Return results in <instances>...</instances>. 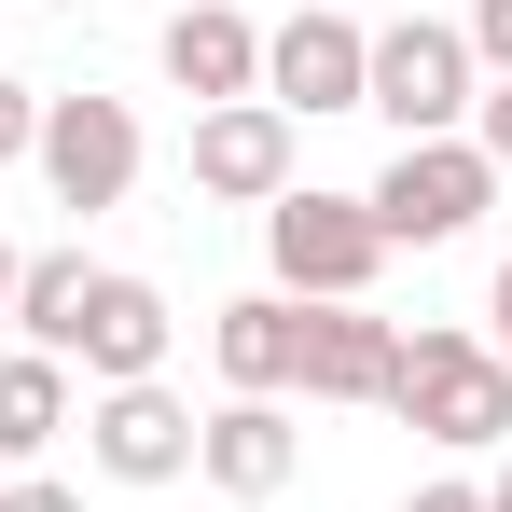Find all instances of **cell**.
<instances>
[{
	"instance_id": "obj_1",
	"label": "cell",
	"mask_w": 512,
	"mask_h": 512,
	"mask_svg": "<svg viewBox=\"0 0 512 512\" xmlns=\"http://www.w3.org/2000/svg\"><path fill=\"white\" fill-rule=\"evenodd\" d=\"M388 416L429 429L443 457H512V360L485 333H402V360H388Z\"/></svg>"
},
{
	"instance_id": "obj_2",
	"label": "cell",
	"mask_w": 512,
	"mask_h": 512,
	"mask_svg": "<svg viewBox=\"0 0 512 512\" xmlns=\"http://www.w3.org/2000/svg\"><path fill=\"white\" fill-rule=\"evenodd\" d=\"M471 42L443 28V14H402V28H374V56H360V111L388 125V139H471Z\"/></svg>"
},
{
	"instance_id": "obj_3",
	"label": "cell",
	"mask_w": 512,
	"mask_h": 512,
	"mask_svg": "<svg viewBox=\"0 0 512 512\" xmlns=\"http://www.w3.org/2000/svg\"><path fill=\"white\" fill-rule=\"evenodd\" d=\"M263 263H277V291H291V305H360V291L388 277V236H374V208H360V194L291 180V194L263 208Z\"/></svg>"
},
{
	"instance_id": "obj_4",
	"label": "cell",
	"mask_w": 512,
	"mask_h": 512,
	"mask_svg": "<svg viewBox=\"0 0 512 512\" xmlns=\"http://www.w3.org/2000/svg\"><path fill=\"white\" fill-rule=\"evenodd\" d=\"M28 167H42V194L56 208H125L139 194V167H153V139H139V111L125 97H97V84H56L42 97V139H28Z\"/></svg>"
},
{
	"instance_id": "obj_5",
	"label": "cell",
	"mask_w": 512,
	"mask_h": 512,
	"mask_svg": "<svg viewBox=\"0 0 512 512\" xmlns=\"http://www.w3.org/2000/svg\"><path fill=\"white\" fill-rule=\"evenodd\" d=\"M360 208H374V236H388V250H457V236L499 208V167H485L471 139H402V153L374 167Z\"/></svg>"
},
{
	"instance_id": "obj_6",
	"label": "cell",
	"mask_w": 512,
	"mask_h": 512,
	"mask_svg": "<svg viewBox=\"0 0 512 512\" xmlns=\"http://www.w3.org/2000/svg\"><path fill=\"white\" fill-rule=\"evenodd\" d=\"M84 471L97 485H180L194 471V402H180L167 374H139V388H84Z\"/></svg>"
},
{
	"instance_id": "obj_7",
	"label": "cell",
	"mask_w": 512,
	"mask_h": 512,
	"mask_svg": "<svg viewBox=\"0 0 512 512\" xmlns=\"http://www.w3.org/2000/svg\"><path fill=\"white\" fill-rule=\"evenodd\" d=\"M360 56H374V28H360L346 0L277 14V28H263V111H360Z\"/></svg>"
},
{
	"instance_id": "obj_8",
	"label": "cell",
	"mask_w": 512,
	"mask_h": 512,
	"mask_svg": "<svg viewBox=\"0 0 512 512\" xmlns=\"http://www.w3.org/2000/svg\"><path fill=\"white\" fill-rule=\"evenodd\" d=\"M180 167H194V194H208V208H277V194H291V111H263V97L194 111Z\"/></svg>"
},
{
	"instance_id": "obj_9",
	"label": "cell",
	"mask_w": 512,
	"mask_h": 512,
	"mask_svg": "<svg viewBox=\"0 0 512 512\" xmlns=\"http://www.w3.org/2000/svg\"><path fill=\"white\" fill-rule=\"evenodd\" d=\"M167 346H180V305L153 291V277L97 263V291H84V333H70V374H84V388H139V374H167Z\"/></svg>"
},
{
	"instance_id": "obj_10",
	"label": "cell",
	"mask_w": 512,
	"mask_h": 512,
	"mask_svg": "<svg viewBox=\"0 0 512 512\" xmlns=\"http://www.w3.org/2000/svg\"><path fill=\"white\" fill-rule=\"evenodd\" d=\"M388 360H402V319H374V305H305L291 388H305V402H388Z\"/></svg>"
},
{
	"instance_id": "obj_11",
	"label": "cell",
	"mask_w": 512,
	"mask_h": 512,
	"mask_svg": "<svg viewBox=\"0 0 512 512\" xmlns=\"http://www.w3.org/2000/svg\"><path fill=\"white\" fill-rule=\"evenodd\" d=\"M194 471H208L222 499H277V485L305 471L291 402H208V416H194Z\"/></svg>"
},
{
	"instance_id": "obj_12",
	"label": "cell",
	"mask_w": 512,
	"mask_h": 512,
	"mask_svg": "<svg viewBox=\"0 0 512 512\" xmlns=\"http://www.w3.org/2000/svg\"><path fill=\"white\" fill-rule=\"evenodd\" d=\"M153 56H167V84L194 97V111H222V97H263V28L236 14V0H180Z\"/></svg>"
},
{
	"instance_id": "obj_13",
	"label": "cell",
	"mask_w": 512,
	"mask_h": 512,
	"mask_svg": "<svg viewBox=\"0 0 512 512\" xmlns=\"http://www.w3.org/2000/svg\"><path fill=\"white\" fill-rule=\"evenodd\" d=\"M291 346H305V305H291V291H236V305L208 319L222 402H291Z\"/></svg>"
},
{
	"instance_id": "obj_14",
	"label": "cell",
	"mask_w": 512,
	"mask_h": 512,
	"mask_svg": "<svg viewBox=\"0 0 512 512\" xmlns=\"http://www.w3.org/2000/svg\"><path fill=\"white\" fill-rule=\"evenodd\" d=\"M70 416H84V402H70V360H42V346H0V471H42Z\"/></svg>"
},
{
	"instance_id": "obj_15",
	"label": "cell",
	"mask_w": 512,
	"mask_h": 512,
	"mask_svg": "<svg viewBox=\"0 0 512 512\" xmlns=\"http://www.w3.org/2000/svg\"><path fill=\"white\" fill-rule=\"evenodd\" d=\"M84 291H97V263H84V250H28V263H14V319H0V333H14V346H42V360H70V333H84Z\"/></svg>"
},
{
	"instance_id": "obj_16",
	"label": "cell",
	"mask_w": 512,
	"mask_h": 512,
	"mask_svg": "<svg viewBox=\"0 0 512 512\" xmlns=\"http://www.w3.org/2000/svg\"><path fill=\"white\" fill-rule=\"evenodd\" d=\"M457 42H471V70H485V84H512V0H471V28H457Z\"/></svg>"
},
{
	"instance_id": "obj_17",
	"label": "cell",
	"mask_w": 512,
	"mask_h": 512,
	"mask_svg": "<svg viewBox=\"0 0 512 512\" xmlns=\"http://www.w3.org/2000/svg\"><path fill=\"white\" fill-rule=\"evenodd\" d=\"M471 153L512 180V84H485V97H471Z\"/></svg>"
},
{
	"instance_id": "obj_18",
	"label": "cell",
	"mask_w": 512,
	"mask_h": 512,
	"mask_svg": "<svg viewBox=\"0 0 512 512\" xmlns=\"http://www.w3.org/2000/svg\"><path fill=\"white\" fill-rule=\"evenodd\" d=\"M28 139H42V97L0 70V167H28Z\"/></svg>"
},
{
	"instance_id": "obj_19",
	"label": "cell",
	"mask_w": 512,
	"mask_h": 512,
	"mask_svg": "<svg viewBox=\"0 0 512 512\" xmlns=\"http://www.w3.org/2000/svg\"><path fill=\"white\" fill-rule=\"evenodd\" d=\"M0 512H84V499H70L56 471H0Z\"/></svg>"
},
{
	"instance_id": "obj_20",
	"label": "cell",
	"mask_w": 512,
	"mask_h": 512,
	"mask_svg": "<svg viewBox=\"0 0 512 512\" xmlns=\"http://www.w3.org/2000/svg\"><path fill=\"white\" fill-rule=\"evenodd\" d=\"M402 512H485V485H471V471H443V485H416Z\"/></svg>"
},
{
	"instance_id": "obj_21",
	"label": "cell",
	"mask_w": 512,
	"mask_h": 512,
	"mask_svg": "<svg viewBox=\"0 0 512 512\" xmlns=\"http://www.w3.org/2000/svg\"><path fill=\"white\" fill-rule=\"evenodd\" d=\"M485 346H499V360H512V263H499V277H485Z\"/></svg>"
},
{
	"instance_id": "obj_22",
	"label": "cell",
	"mask_w": 512,
	"mask_h": 512,
	"mask_svg": "<svg viewBox=\"0 0 512 512\" xmlns=\"http://www.w3.org/2000/svg\"><path fill=\"white\" fill-rule=\"evenodd\" d=\"M14 263H28V250H14V236H0V319H14Z\"/></svg>"
},
{
	"instance_id": "obj_23",
	"label": "cell",
	"mask_w": 512,
	"mask_h": 512,
	"mask_svg": "<svg viewBox=\"0 0 512 512\" xmlns=\"http://www.w3.org/2000/svg\"><path fill=\"white\" fill-rule=\"evenodd\" d=\"M485 512H512V457H499V471H485Z\"/></svg>"
},
{
	"instance_id": "obj_24",
	"label": "cell",
	"mask_w": 512,
	"mask_h": 512,
	"mask_svg": "<svg viewBox=\"0 0 512 512\" xmlns=\"http://www.w3.org/2000/svg\"><path fill=\"white\" fill-rule=\"evenodd\" d=\"M70 14H84V0H70Z\"/></svg>"
}]
</instances>
